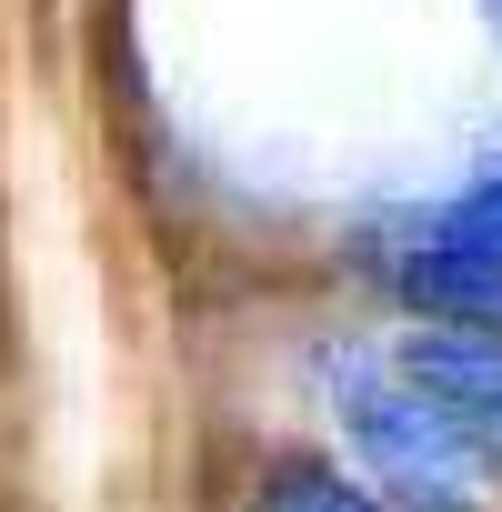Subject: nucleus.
I'll return each mask as SVG.
<instances>
[{
	"label": "nucleus",
	"instance_id": "nucleus-1",
	"mask_svg": "<svg viewBox=\"0 0 502 512\" xmlns=\"http://www.w3.org/2000/svg\"><path fill=\"white\" fill-rule=\"evenodd\" d=\"M322 392H332L342 442L362 452V472H372L402 512H482L492 462L442 422V402H432L392 352H332V362H322Z\"/></svg>",
	"mask_w": 502,
	"mask_h": 512
},
{
	"label": "nucleus",
	"instance_id": "nucleus-2",
	"mask_svg": "<svg viewBox=\"0 0 502 512\" xmlns=\"http://www.w3.org/2000/svg\"><path fill=\"white\" fill-rule=\"evenodd\" d=\"M402 292L442 322H502V161L472 171L402 251Z\"/></svg>",
	"mask_w": 502,
	"mask_h": 512
},
{
	"label": "nucleus",
	"instance_id": "nucleus-3",
	"mask_svg": "<svg viewBox=\"0 0 502 512\" xmlns=\"http://www.w3.org/2000/svg\"><path fill=\"white\" fill-rule=\"evenodd\" d=\"M392 362L442 402V422L502 472V322H432V332H402Z\"/></svg>",
	"mask_w": 502,
	"mask_h": 512
},
{
	"label": "nucleus",
	"instance_id": "nucleus-4",
	"mask_svg": "<svg viewBox=\"0 0 502 512\" xmlns=\"http://www.w3.org/2000/svg\"><path fill=\"white\" fill-rule=\"evenodd\" d=\"M251 512H382L362 482H342L332 462H272L251 482Z\"/></svg>",
	"mask_w": 502,
	"mask_h": 512
},
{
	"label": "nucleus",
	"instance_id": "nucleus-5",
	"mask_svg": "<svg viewBox=\"0 0 502 512\" xmlns=\"http://www.w3.org/2000/svg\"><path fill=\"white\" fill-rule=\"evenodd\" d=\"M492 21H502V0H492Z\"/></svg>",
	"mask_w": 502,
	"mask_h": 512
}]
</instances>
